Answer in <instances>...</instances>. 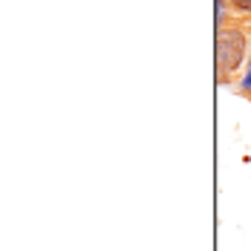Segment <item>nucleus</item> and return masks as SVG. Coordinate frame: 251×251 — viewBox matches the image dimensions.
Segmentation results:
<instances>
[{"instance_id":"nucleus-1","label":"nucleus","mask_w":251,"mask_h":251,"mask_svg":"<svg viewBox=\"0 0 251 251\" xmlns=\"http://www.w3.org/2000/svg\"><path fill=\"white\" fill-rule=\"evenodd\" d=\"M249 32L240 24H226L217 29V81L231 84V78L237 75L249 58Z\"/></svg>"},{"instance_id":"nucleus-2","label":"nucleus","mask_w":251,"mask_h":251,"mask_svg":"<svg viewBox=\"0 0 251 251\" xmlns=\"http://www.w3.org/2000/svg\"><path fill=\"white\" fill-rule=\"evenodd\" d=\"M237 93L246 96V99H251V64H246L243 75H240V81H237Z\"/></svg>"},{"instance_id":"nucleus-3","label":"nucleus","mask_w":251,"mask_h":251,"mask_svg":"<svg viewBox=\"0 0 251 251\" xmlns=\"http://www.w3.org/2000/svg\"><path fill=\"white\" fill-rule=\"evenodd\" d=\"M231 15H237V18H249L251 15V0H231Z\"/></svg>"},{"instance_id":"nucleus-4","label":"nucleus","mask_w":251,"mask_h":251,"mask_svg":"<svg viewBox=\"0 0 251 251\" xmlns=\"http://www.w3.org/2000/svg\"><path fill=\"white\" fill-rule=\"evenodd\" d=\"M246 21H249V24H251V15H249V18H246Z\"/></svg>"}]
</instances>
